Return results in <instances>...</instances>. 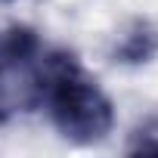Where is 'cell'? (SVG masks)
Masks as SVG:
<instances>
[{
	"instance_id": "6da1fadb",
	"label": "cell",
	"mask_w": 158,
	"mask_h": 158,
	"mask_svg": "<svg viewBox=\"0 0 158 158\" xmlns=\"http://www.w3.org/2000/svg\"><path fill=\"white\" fill-rule=\"evenodd\" d=\"M44 102L53 127L71 143H99L115 124L112 99L68 53L56 56Z\"/></svg>"
},
{
	"instance_id": "7a4b0ae2",
	"label": "cell",
	"mask_w": 158,
	"mask_h": 158,
	"mask_svg": "<svg viewBox=\"0 0 158 158\" xmlns=\"http://www.w3.org/2000/svg\"><path fill=\"white\" fill-rule=\"evenodd\" d=\"M155 47H158L155 31L146 28V25H136L130 34H124V40L118 47V56H121V62H146L155 53Z\"/></svg>"
}]
</instances>
